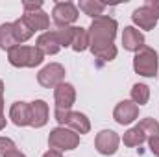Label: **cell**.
<instances>
[{"label":"cell","instance_id":"cell-1","mask_svg":"<svg viewBox=\"0 0 159 157\" xmlns=\"http://www.w3.org/2000/svg\"><path fill=\"white\" fill-rule=\"evenodd\" d=\"M119 24L113 17L102 15L93 19L87 34H89V50L98 59V63H109L117 57V46L113 41L117 37Z\"/></svg>","mask_w":159,"mask_h":157},{"label":"cell","instance_id":"cell-2","mask_svg":"<svg viewBox=\"0 0 159 157\" xmlns=\"http://www.w3.org/2000/svg\"><path fill=\"white\" fill-rule=\"evenodd\" d=\"M7 61L17 69H35L44 61V54L37 46L19 44L7 52Z\"/></svg>","mask_w":159,"mask_h":157},{"label":"cell","instance_id":"cell-3","mask_svg":"<svg viewBox=\"0 0 159 157\" xmlns=\"http://www.w3.org/2000/svg\"><path fill=\"white\" fill-rule=\"evenodd\" d=\"M133 70L139 76L144 78H156L159 70V56L152 46H143L139 52H135L133 57Z\"/></svg>","mask_w":159,"mask_h":157},{"label":"cell","instance_id":"cell-4","mask_svg":"<svg viewBox=\"0 0 159 157\" xmlns=\"http://www.w3.org/2000/svg\"><path fill=\"white\" fill-rule=\"evenodd\" d=\"M80 144V135L76 131L65 128V126H57L50 131L48 135V146L50 150H57V152H69L78 148Z\"/></svg>","mask_w":159,"mask_h":157},{"label":"cell","instance_id":"cell-5","mask_svg":"<svg viewBox=\"0 0 159 157\" xmlns=\"http://www.w3.org/2000/svg\"><path fill=\"white\" fill-rule=\"evenodd\" d=\"M54 118L57 120L59 126H65V128L76 131L78 135H85V133L91 131V122H89L87 115H83L80 111H72V109L59 111V109H56L54 111Z\"/></svg>","mask_w":159,"mask_h":157},{"label":"cell","instance_id":"cell-6","mask_svg":"<svg viewBox=\"0 0 159 157\" xmlns=\"http://www.w3.org/2000/svg\"><path fill=\"white\" fill-rule=\"evenodd\" d=\"M80 17L78 6H74L72 2H56L54 9H52V19L59 28H67L72 26Z\"/></svg>","mask_w":159,"mask_h":157},{"label":"cell","instance_id":"cell-7","mask_svg":"<svg viewBox=\"0 0 159 157\" xmlns=\"http://www.w3.org/2000/svg\"><path fill=\"white\" fill-rule=\"evenodd\" d=\"M120 144V137L117 131L113 129H102L96 133V139H94V148L100 155H115L117 150H119Z\"/></svg>","mask_w":159,"mask_h":157},{"label":"cell","instance_id":"cell-8","mask_svg":"<svg viewBox=\"0 0 159 157\" xmlns=\"http://www.w3.org/2000/svg\"><path fill=\"white\" fill-rule=\"evenodd\" d=\"M63 79H65V67L61 63H50L43 67L37 74L39 85L46 89H56L59 83H63Z\"/></svg>","mask_w":159,"mask_h":157},{"label":"cell","instance_id":"cell-9","mask_svg":"<svg viewBox=\"0 0 159 157\" xmlns=\"http://www.w3.org/2000/svg\"><path fill=\"white\" fill-rule=\"evenodd\" d=\"M54 102H56V109L59 111H69L74 102H76V89L72 83H59L54 89Z\"/></svg>","mask_w":159,"mask_h":157},{"label":"cell","instance_id":"cell-10","mask_svg":"<svg viewBox=\"0 0 159 157\" xmlns=\"http://www.w3.org/2000/svg\"><path fill=\"white\" fill-rule=\"evenodd\" d=\"M113 118L120 126H129L139 118V105L133 104L131 100H122L113 109Z\"/></svg>","mask_w":159,"mask_h":157},{"label":"cell","instance_id":"cell-11","mask_svg":"<svg viewBox=\"0 0 159 157\" xmlns=\"http://www.w3.org/2000/svg\"><path fill=\"white\" fill-rule=\"evenodd\" d=\"M9 118L15 126L24 128V126H32V105L28 102H13L9 107Z\"/></svg>","mask_w":159,"mask_h":157},{"label":"cell","instance_id":"cell-12","mask_svg":"<svg viewBox=\"0 0 159 157\" xmlns=\"http://www.w3.org/2000/svg\"><path fill=\"white\" fill-rule=\"evenodd\" d=\"M35 46L39 48L44 56H56L59 50H61V43H59V35H57V30H48L44 34H41L37 41H35Z\"/></svg>","mask_w":159,"mask_h":157},{"label":"cell","instance_id":"cell-13","mask_svg":"<svg viewBox=\"0 0 159 157\" xmlns=\"http://www.w3.org/2000/svg\"><path fill=\"white\" fill-rule=\"evenodd\" d=\"M122 46L128 52H139L144 46V35L135 26H126L122 32Z\"/></svg>","mask_w":159,"mask_h":157},{"label":"cell","instance_id":"cell-14","mask_svg":"<svg viewBox=\"0 0 159 157\" xmlns=\"http://www.w3.org/2000/svg\"><path fill=\"white\" fill-rule=\"evenodd\" d=\"M131 20H133L135 26H139L141 30H146V32H150V30H154V28L157 26V19H156V17L150 13V9H146L144 6L137 7V9L131 13Z\"/></svg>","mask_w":159,"mask_h":157},{"label":"cell","instance_id":"cell-15","mask_svg":"<svg viewBox=\"0 0 159 157\" xmlns=\"http://www.w3.org/2000/svg\"><path fill=\"white\" fill-rule=\"evenodd\" d=\"M30 105H32V128L46 126V122L50 118L48 104L44 100H34V102H30Z\"/></svg>","mask_w":159,"mask_h":157},{"label":"cell","instance_id":"cell-16","mask_svg":"<svg viewBox=\"0 0 159 157\" xmlns=\"http://www.w3.org/2000/svg\"><path fill=\"white\" fill-rule=\"evenodd\" d=\"M22 19L26 20V24L34 30V34L35 32H48V26H50V19H48V15L39 9V11H32V13H24L22 15Z\"/></svg>","mask_w":159,"mask_h":157},{"label":"cell","instance_id":"cell-17","mask_svg":"<svg viewBox=\"0 0 159 157\" xmlns=\"http://www.w3.org/2000/svg\"><path fill=\"white\" fill-rule=\"evenodd\" d=\"M15 46H19V41H17L15 32H13V22H6L0 26V48L9 52Z\"/></svg>","mask_w":159,"mask_h":157},{"label":"cell","instance_id":"cell-18","mask_svg":"<svg viewBox=\"0 0 159 157\" xmlns=\"http://www.w3.org/2000/svg\"><path fill=\"white\" fill-rule=\"evenodd\" d=\"M148 139H146V135L141 131V128L139 126H135V128H129L124 135H122V142H124V146H128V148H135V146H141L143 142H146Z\"/></svg>","mask_w":159,"mask_h":157},{"label":"cell","instance_id":"cell-19","mask_svg":"<svg viewBox=\"0 0 159 157\" xmlns=\"http://www.w3.org/2000/svg\"><path fill=\"white\" fill-rule=\"evenodd\" d=\"M78 9H81L85 15L96 19V17H102V13L106 9V4L104 2H98V0H80Z\"/></svg>","mask_w":159,"mask_h":157},{"label":"cell","instance_id":"cell-20","mask_svg":"<svg viewBox=\"0 0 159 157\" xmlns=\"http://www.w3.org/2000/svg\"><path fill=\"white\" fill-rule=\"evenodd\" d=\"M148 100H150V87L146 83H135L131 87V102L141 107L148 104Z\"/></svg>","mask_w":159,"mask_h":157},{"label":"cell","instance_id":"cell-21","mask_svg":"<svg viewBox=\"0 0 159 157\" xmlns=\"http://www.w3.org/2000/svg\"><path fill=\"white\" fill-rule=\"evenodd\" d=\"M13 32H15V37L19 41V44L26 43L28 39H32V35H34V30L26 24V20H24L22 17L13 22Z\"/></svg>","mask_w":159,"mask_h":157},{"label":"cell","instance_id":"cell-22","mask_svg":"<svg viewBox=\"0 0 159 157\" xmlns=\"http://www.w3.org/2000/svg\"><path fill=\"white\" fill-rule=\"evenodd\" d=\"M70 48H72L74 52H83V50H87V48H89V34H87V30H85V28L76 26Z\"/></svg>","mask_w":159,"mask_h":157},{"label":"cell","instance_id":"cell-23","mask_svg":"<svg viewBox=\"0 0 159 157\" xmlns=\"http://www.w3.org/2000/svg\"><path fill=\"white\" fill-rule=\"evenodd\" d=\"M137 126H139L141 131L146 135V139H150V137H157L159 135V122L156 120V118H143Z\"/></svg>","mask_w":159,"mask_h":157},{"label":"cell","instance_id":"cell-24","mask_svg":"<svg viewBox=\"0 0 159 157\" xmlns=\"http://www.w3.org/2000/svg\"><path fill=\"white\" fill-rule=\"evenodd\" d=\"M74 30H76V26H67V28H59V30H57V35H59L61 48H67V46H70V44H72Z\"/></svg>","mask_w":159,"mask_h":157},{"label":"cell","instance_id":"cell-25","mask_svg":"<svg viewBox=\"0 0 159 157\" xmlns=\"http://www.w3.org/2000/svg\"><path fill=\"white\" fill-rule=\"evenodd\" d=\"M17 146H15V142L11 141V139H7V137H0V157H4L7 152H11V150H15Z\"/></svg>","mask_w":159,"mask_h":157},{"label":"cell","instance_id":"cell-26","mask_svg":"<svg viewBox=\"0 0 159 157\" xmlns=\"http://www.w3.org/2000/svg\"><path fill=\"white\" fill-rule=\"evenodd\" d=\"M41 7H43V2H41V0H24V2H22V9H24V13L39 11Z\"/></svg>","mask_w":159,"mask_h":157},{"label":"cell","instance_id":"cell-27","mask_svg":"<svg viewBox=\"0 0 159 157\" xmlns=\"http://www.w3.org/2000/svg\"><path fill=\"white\" fill-rule=\"evenodd\" d=\"M144 7L150 9V13L159 20V0H146L144 2Z\"/></svg>","mask_w":159,"mask_h":157},{"label":"cell","instance_id":"cell-28","mask_svg":"<svg viewBox=\"0 0 159 157\" xmlns=\"http://www.w3.org/2000/svg\"><path fill=\"white\" fill-rule=\"evenodd\" d=\"M148 148H150V152H152L156 157H159V135L157 137H150V139H148Z\"/></svg>","mask_w":159,"mask_h":157},{"label":"cell","instance_id":"cell-29","mask_svg":"<svg viewBox=\"0 0 159 157\" xmlns=\"http://www.w3.org/2000/svg\"><path fill=\"white\" fill-rule=\"evenodd\" d=\"M4 115V81L0 79V117Z\"/></svg>","mask_w":159,"mask_h":157},{"label":"cell","instance_id":"cell-30","mask_svg":"<svg viewBox=\"0 0 159 157\" xmlns=\"http://www.w3.org/2000/svg\"><path fill=\"white\" fill-rule=\"evenodd\" d=\"M43 157H63L61 152H57V150H48V152H44Z\"/></svg>","mask_w":159,"mask_h":157},{"label":"cell","instance_id":"cell-31","mask_svg":"<svg viewBox=\"0 0 159 157\" xmlns=\"http://www.w3.org/2000/svg\"><path fill=\"white\" fill-rule=\"evenodd\" d=\"M4 157H26V155H24V154H22L20 150H17V148H15V150H11V152H7V154H6Z\"/></svg>","mask_w":159,"mask_h":157},{"label":"cell","instance_id":"cell-32","mask_svg":"<svg viewBox=\"0 0 159 157\" xmlns=\"http://www.w3.org/2000/svg\"><path fill=\"white\" fill-rule=\"evenodd\" d=\"M6 122H7V120H6V115H2V117H0V131L6 128Z\"/></svg>","mask_w":159,"mask_h":157}]
</instances>
